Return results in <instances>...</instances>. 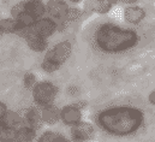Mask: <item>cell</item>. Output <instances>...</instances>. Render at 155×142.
Returning <instances> with one entry per match:
<instances>
[{
  "label": "cell",
  "mask_w": 155,
  "mask_h": 142,
  "mask_svg": "<svg viewBox=\"0 0 155 142\" xmlns=\"http://www.w3.org/2000/svg\"><path fill=\"white\" fill-rule=\"evenodd\" d=\"M144 122L141 110L130 106L110 107L101 111L97 116L99 127L114 136H126L136 133Z\"/></svg>",
  "instance_id": "cell-1"
},
{
  "label": "cell",
  "mask_w": 155,
  "mask_h": 142,
  "mask_svg": "<svg viewBox=\"0 0 155 142\" xmlns=\"http://www.w3.org/2000/svg\"><path fill=\"white\" fill-rule=\"evenodd\" d=\"M148 100H149V103H150L152 105H155V90H153V92L149 94Z\"/></svg>",
  "instance_id": "cell-25"
},
{
  "label": "cell",
  "mask_w": 155,
  "mask_h": 142,
  "mask_svg": "<svg viewBox=\"0 0 155 142\" xmlns=\"http://www.w3.org/2000/svg\"><path fill=\"white\" fill-rule=\"evenodd\" d=\"M23 124L28 125L35 130H38L42 125V118H41V110L40 107H29L23 113Z\"/></svg>",
  "instance_id": "cell-11"
},
{
  "label": "cell",
  "mask_w": 155,
  "mask_h": 142,
  "mask_svg": "<svg viewBox=\"0 0 155 142\" xmlns=\"http://www.w3.org/2000/svg\"><path fill=\"white\" fill-rule=\"evenodd\" d=\"M38 83V78L33 72H25L23 76V86L27 89H33Z\"/></svg>",
  "instance_id": "cell-19"
},
{
  "label": "cell",
  "mask_w": 155,
  "mask_h": 142,
  "mask_svg": "<svg viewBox=\"0 0 155 142\" xmlns=\"http://www.w3.org/2000/svg\"><path fill=\"white\" fill-rule=\"evenodd\" d=\"M118 1H121V2H124V4H135V2H137L138 0H118Z\"/></svg>",
  "instance_id": "cell-26"
},
{
  "label": "cell",
  "mask_w": 155,
  "mask_h": 142,
  "mask_svg": "<svg viewBox=\"0 0 155 142\" xmlns=\"http://www.w3.org/2000/svg\"><path fill=\"white\" fill-rule=\"evenodd\" d=\"M54 142H72V141H71V139L66 137V136L63 135V134H57Z\"/></svg>",
  "instance_id": "cell-23"
},
{
  "label": "cell",
  "mask_w": 155,
  "mask_h": 142,
  "mask_svg": "<svg viewBox=\"0 0 155 142\" xmlns=\"http://www.w3.org/2000/svg\"><path fill=\"white\" fill-rule=\"evenodd\" d=\"M0 32L5 34H17L18 33V24L17 21L12 17H6L0 19Z\"/></svg>",
  "instance_id": "cell-17"
},
{
  "label": "cell",
  "mask_w": 155,
  "mask_h": 142,
  "mask_svg": "<svg viewBox=\"0 0 155 142\" xmlns=\"http://www.w3.org/2000/svg\"><path fill=\"white\" fill-rule=\"evenodd\" d=\"M23 125V117L16 112L8 110L5 116L0 119V128L4 129H18Z\"/></svg>",
  "instance_id": "cell-12"
},
{
  "label": "cell",
  "mask_w": 155,
  "mask_h": 142,
  "mask_svg": "<svg viewBox=\"0 0 155 142\" xmlns=\"http://www.w3.org/2000/svg\"><path fill=\"white\" fill-rule=\"evenodd\" d=\"M59 88L51 81H41L31 89L33 100L38 107H45L54 104V100L58 95Z\"/></svg>",
  "instance_id": "cell-4"
},
{
  "label": "cell",
  "mask_w": 155,
  "mask_h": 142,
  "mask_svg": "<svg viewBox=\"0 0 155 142\" xmlns=\"http://www.w3.org/2000/svg\"><path fill=\"white\" fill-rule=\"evenodd\" d=\"M84 106L79 100L76 103L65 105L60 108V122L68 127H74L82 120V108Z\"/></svg>",
  "instance_id": "cell-5"
},
{
  "label": "cell",
  "mask_w": 155,
  "mask_h": 142,
  "mask_svg": "<svg viewBox=\"0 0 155 142\" xmlns=\"http://www.w3.org/2000/svg\"><path fill=\"white\" fill-rule=\"evenodd\" d=\"M25 12H27L25 1H21V2H17L16 5L12 6V8H11V17L12 18H17V17H19L21 15H23Z\"/></svg>",
  "instance_id": "cell-20"
},
{
  "label": "cell",
  "mask_w": 155,
  "mask_h": 142,
  "mask_svg": "<svg viewBox=\"0 0 155 142\" xmlns=\"http://www.w3.org/2000/svg\"><path fill=\"white\" fill-rule=\"evenodd\" d=\"M146 17V11L140 6L130 5L124 10V19L131 24H138Z\"/></svg>",
  "instance_id": "cell-14"
},
{
  "label": "cell",
  "mask_w": 155,
  "mask_h": 142,
  "mask_svg": "<svg viewBox=\"0 0 155 142\" xmlns=\"http://www.w3.org/2000/svg\"><path fill=\"white\" fill-rule=\"evenodd\" d=\"M36 139H38V130L23 124L21 128L17 129L15 142H35Z\"/></svg>",
  "instance_id": "cell-16"
},
{
  "label": "cell",
  "mask_w": 155,
  "mask_h": 142,
  "mask_svg": "<svg viewBox=\"0 0 155 142\" xmlns=\"http://www.w3.org/2000/svg\"><path fill=\"white\" fill-rule=\"evenodd\" d=\"M113 6V0H84L83 11L85 13L106 15Z\"/></svg>",
  "instance_id": "cell-9"
},
{
  "label": "cell",
  "mask_w": 155,
  "mask_h": 142,
  "mask_svg": "<svg viewBox=\"0 0 155 142\" xmlns=\"http://www.w3.org/2000/svg\"><path fill=\"white\" fill-rule=\"evenodd\" d=\"M95 136V128L88 122L81 120L70 129V139L72 142H89Z\"/></svg>",
  "instance_id": "cell-6"
},
{
  "label": "cell",
  "mask_w": 155,
  "mask_h": 142,
  "mask_svg": "<svg viewBox=\"0 0 155 142\" xmlns=\"http://www.w3.org/2000/svg\"><path fill=\"white\" fill-rule=\"evenodd\" d=\"M70 2H72V4H78V2H82L83 0H69Z\"/></svg>",
  "instance_id": "cell-27"
},
{
  "label": "cell",
  "mask_w": 155,
  "mask_h": 142,
  "mask_svg": "<svg viewBox=\"0 0 155 142\" xmlns=\"http://www.w3.org/2000/svg\"><path fill=\"white\" fill-rule=\"evenodd\" d=\"M69 7H70V5L65 0H48L46 2V10H47L48 17H51L55 21L63 19L64 16L66 15Z\"/></svg>",
  "instance_id": "cell-8"
},
{
  "label": "cell",
  "mask_w": 155,
  "mask_h": 142,
  "mask_svg": "<svg viewBox=\"0 0 155 142\" xmlns=\"http://www.w3.org/2000/svg\"><path fill=\"white\" fill-rule=\"evenodd\" d=\"M57 134L58 133H54L52 130H46L40 136H38V139L35 140V142H54Z\"/></svg>",
  "instance_id": "cell-21"
},
{
  "label": "cell",
  "mask_w": 155,
  "mask_h": 142,
  "mask_svg": "<svg viewBox=\"0 0 155 142\" xmlns=\"http://www.w3.org/2000/svg\"><path fill=\"white\" fill-rule=\"evenodd\" d=\"M41 118L42 123L46 125H55L60 120V108L54 104L41 107Z\"/></svg>",
  "instance_id": "cell-13"
},
{
  "label": "cell",
  "mask_w": 155,
  "mask_h": 142,
  "mask_svg": "<svg viewBox=\"0 0 155 142\" xmlns=\"http://www.w3.org/2000/svg\"><path fill=\"white\" fill-rule=\"evenodd\" d=\"M4 35V34H2V33H1V32H0V37H1V36Z\"/></svg>",
  "instance_id": "cell-28"
},
{
  "label": "cell",
  "mask_w": 155,
  "mask_h": 142,
  "mask_svg": "<svg viewBox=\"0 0 155 142\" xmlns=\"http://www.w3.org/2000/svg\"><path fill=\"white\" fill-rule=\"evenodd\" d=\"M25 5H27V12L30 13L36 19H40L45 17V15H47L46 2H43V0H27Z\"/></svg>",
  "instance_id": "cell-15"
},
{
  "label": "cell",
  "mask_w": 155,
  "mask_h": 142,
  "mask_svg": "<svg viewBox=\"0 0 155 142\" xmlns=\"http://www.w3.org/2000/svg\"><path fill=\"white\" fill-rule=\"evenodd\" d=\"M17 129H4L0 128V142H13L16 139Z\"/></svg>",
  "instance_id": "cell-18"
},
{
  "label": "cell",
  "mask_w": 155,
  "mask_h": 142,
  "mask_svg": "<svg viewBox=\"0 0 155 142\" xmlns=\"http://www.w3.org/2000/svg\"><path fill=\"white\" fill-rule=\"evenodd\" d=\"M8 111V108H7V106H6V104L4 103V101H1L0 100V119L5 116V113Z\"/></svg>",
  "instance_id": "cell-24"
},
{
  "label": "cell",
  "mask_w": 155,
  "mask_h": 142,
  "mask_svg": "<svg viewBox=\"0 0 155 142\" xmlns=\"http://www.w3.org/2000/svg\"><path fill=\"white\" fill-rule=\"evenodd\" d=\"M72 43L69 40L60 41L49 48L41 63V69L47 73H53L58 71L71 57Z\"/></svg>",
  "instance_id": "cell-3"
},
{
  "label": "cell",
  "mask_w": 155,
  "mask_h": 142,
  "mask_svg": "<svg viewBox=\"0 0 155 142\" xmlns=\"http://www.w3.org/2000/svg\"><path fill=\"white\" fill-rule=\"evenodd\" d=\"M94 42L105 53H120L135 47L138 42V35L131 29H125L112 23H104L96 28Z\"/></svg>",
  "instance_id": "cell-2"
},
{
  "label": "cell",
  "mask_w": 155,
  "mask_h": 142,
  "mask_svg": "<svg viewBox=\"0 0 155 142\" xmlns=\"http://www.w3.org/2000/svg\"><path fill=\"white\" fill-rule=\"evenodd\" d=\"M58 32V22L51 17H42L38 19L33 27H30V33L35 35L42 36L45 39H48L53 36Z\"/></svg>",
  "instance_id": "cell-7"
},
{
  "label": "cell",
  "mask_w": 155,
  "mask_h": 142,
  "mask_svg": "<svg viewBox=\"0 0 155 142\" xmlns=\"http://www.w3.org/2000/svg\"><path fill=\"white\" fill-rule=\"evenodd\" d=\"M68 94H70V95H72V96H77L78 94H79L78 87H76V86H70V87L68 88Z\"/></svg>",
  "instance_id": "cell-22"
},
{
  "label": "cell",
  "mask_w": 155,
  "mask_h": 142,
  "mask_svg": "<svg viewBox=\"0 0 155 142\" xmlns=\"http://www.w3.org/2000/svg\"><path fill=\"white\" fill-rule=\"evenodd\" d=\"M83 13H84L83 8H79L77 6H70L68 12H66V15L64 16V18L60 19V21H57L58 22V32H63L70 24L77 22L78 19H81Z\"/></svg>",
  "instance_id": "cell-10"
}]
</instances>
